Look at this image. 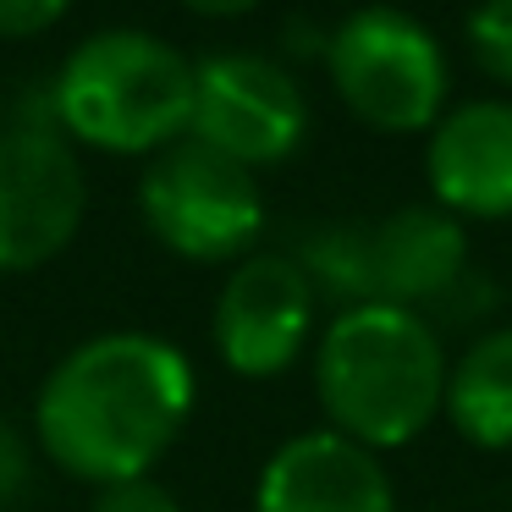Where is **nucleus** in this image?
<instances>
[{"label":"nucleus","instance_id":"obj_1","mask_svg":"<svg viewBox=\"0 0 512 512\" xmlns=\"http://www.w3.org/2000/svg\"><path fill=\"white\" fill-rule=\"evenodd\" d=\"M199 380L177 342L155 331H100L45 375L34 397L39 452L83 485L155 474L182 441Z\"/></svg>","mask_w":512,"mask_h":512},{"label":"nucleus","instance_id":"obj_2","mask_svg":"<svg viewBox=\"0 0 512 512\" xmlns=\"http://www.w3.org/2000/svg\"><path fill=\"white\" fill-rule=\"evenodd\" d=\"M446 342L435 320L397 303H353L336 309L331 325L314 336V397H320L325 430L397 452L419 441L446 402Z\"/></svg>","mask_w":512,"mask_h":512},{"label":"nucleus","instance_id":"obj_3","mask_svg":"<svg viewBox=\"0 0 512 512\" xmlns=\"http://www.w3.org/2000/svg\"><path fill=\"white\" fill-rule=\"evenodd\" d=\"M50 127L100 155H160L188 138L193 61L144 28H100L61 61L45 94Z\"/></svg>","mask_w":512,"mask_h":512},{"label":"nucleus","instance_id":"obj_4","mask_svg":"<svg viewBox=\"0 0 512 512\" xmlns=\"http://www.w3.org/2000/svg\"><path fill=\"white\" fill-rule=\"evenodd\" d=\"M325 72L336 100L375 133H430L446 116V50L402 6H353L325 34Z\"/></svg>","mask_w":512,"mask_h":512},{"label":"nucleus","instance_id":"obj_5","mask_svg":"<svg viewBox=\"0 0 512 512\" xmlns=\"http://www.w3.org/2000/svg\"><path fill=\"white\" fill-rule=\"evenodd\" d=\"M138 215L149 237L188 265H232L259 248L265 193L254 171L232 166L193 138H177L171 149L149 155L138 177Z\"/></svg>","mask_w":512,"mask_h":512},{"label":"nucleus","instance_id":"obj_6","mask_svg":"<svg viewBox=\"0 0 512 512\" xmlns=\"http://www.w3.org/2000/svg\"><path fill=\"white\" fill-rule=\"evenodd\" d=\"M188 138L259 177L303 149L309 94L281 61L259 50H215L193 61Z\"/></svg>","mask_w":512,"mask_h":512},{"label":"nucleus","instance_id":"obj_7","mask_svg":"<svg viewBox=\"0 0 512 512\" xmlns=\"http://www.w3.org/2000/svg\"><path fill=\"white\" fill-rule=\"evenodd\" d=\"M89 215L83 160L56 127H0V276L45 270Z\"/></svg>","mask_w":512,"mask_h":512},{"label":"nucleus","instance_id":"obj_8","mask_svg":"<svg viewBox=\"0 0 512 512\" xmlns=\"http://www.w3.org/2000/svg\"><path fill=\"white\" fill-rule=\"evenodd\" d=\"M320 336V292L303 265L276 248L237 259L215 298V353L237 380H276Z\"/></svg>","mask_w":512,"mask_h":512},{"label":"nucleus","instance_id":"obj_9","mask_svg":"<svg viewBox=\"0 0 512 512\" xmlns=\"http://www.w3.org/2000/svg\"><path fill=\"white\" fill-rule=\"evenodd\" d=\"M424 182L452 221H512V100L446 105L424 133Z\"/></svg>","mask_w":512,"mask_h":512},{"label":"nucleus","instance_id":"obj_10","mask_svg":"<svg viewBox=\"0 0 512 512\" xmlns=\"http://www.w3.org/2000/svg\"><path fill=\"white\" fill-rule=\"evenodd\" d=\"M254 512H397L386 457L336 430H303L265 457Z\"/></svg>","mask_w":512,"mask_h":512},{"label":"nucleus","instance_id":"obj_11","mask_svg":"<svg viewBox=\"0 0 512 512\" xmlns=\"http://www.w3.org/2000/svg\"><path fill=\"white\" fill-rule=\"evenodd\" d=\"M369 303H397L430 320L468 281V232L435 204H402L364 226Z\"/></svg>","mask_w":512,"mask_h":512},{"label":"nucleus","instance_id":"obj_12","mask_svg":"<svg viewBox=\"0 0 512 512\" xmlns=\"http://www.w3.org/2000/svg\"><path fill=\"white\" fill-rule=\"evenodd\" d=\"M446 424L479 452H512V325H490L446 369Z\"/></svg>","mask_w":512,"mask_h":512},{"label":"nucleus","instance_id":"obj_13","mask_svg":"<svg viewBox=\"0 0 512 512\" xmlns=\"http://www.w3.org/2000/svg\"><path fill=\"white\" fill-rule=\"evenodd\" d=\"M303 265V276L314 281L320 298H336L342 309L369 303V254H364V226H314L303 237V248L292 254Z\"/></svg>","mask_w":512,"mask_h":512},{"label":"nucleus","instance_id":"obj_14","mask_svg":"<svg viewBox=\"0 0 512 512\" xmlns=\"http://www.w3.org/2000/svg\"><path fill=\"white\" fill-rule=\"evenodd\" d=\"M463 39L479 72L496 78L501 89H512V0H479L463 17Z\"/></svg>","mask_w":512,"mask_h":512},{"label":"nucleus","instance_id":"obj_15","mask_svg":"<svg viewBox=\"0 0 512 512\" xmlns=\"http://www.w3.org/2000/svg\"><path fill=\"white\" fill-rule=\"evenodd\" d=\"M89 512H182V501L155 474H144V479H122V485H100Z\"/></svg>","mask_w":512,"mask_h":512},{"label":"nucleus","instance_id":"obj_16","mask_svg":"<svg viewBox=\"0 0 512 512\" xmlns=\"http://www.w3.org/2000/svg\"><path fill=\"white\" fill-rule=\"evenodd\" d=\"M28 485H34V446L23 441L17 424L0 419V512H12L28 496Z\"/></svg>","mask_w":512,"mask_h":512},{"label":"nucleus","instance_id":"obj_17","mask_svg":"<svg viewBox=\"0 0 512 512\" xmlns=\"http://www.w3.org/2000/svg\"><path fill=\"white\" fill-rule=\"evenodd\" d=\"M72 12V0H0V39H34Z\"/></svg>","mask_w":512,"mask_h":512},{"label":"nucleus","instance_id":"obj_18","mask_svg":"<svg viewBox=\"0 0 512 512\" xmlns=\"http://www.w3.org/2000/svg\"><path fill=\"white\" fill-rule=\"evenodd\" d=\"M177 6H188L193 17H248V12H259L265 0H177Z\"/></svg>","mask_w":512,"mask_h":512}]
</instances>
